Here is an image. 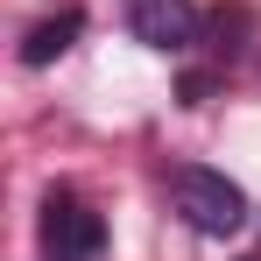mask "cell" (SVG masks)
<instances>
[{"label": "cell", "instance_id": "6da1fadb", "mask_svg": "<svg viewBox=\"0 0 261 261\" xmlns=\"http://www.w3.org/2000/svg\"><path fill=\"white\" fill-rule=\"evenodd\" d=\"M170 205H176V219H184L191 233H205V240H226V233L247 226V191H240L233 176H219V170H198V163L170 170Z\"/></svg>", "mask_w": 261, "mask_h": 261}, {"label": "cell", "instance_id": "7a4b0ae2", "mask_svg": "<svg viewBox=\"0 0 261 261\" xmlns=\"http://www.w3.org/2000/svg\"><path fill=\"white\" fill-rule=\"evenodd\" d=\"M43 254L49 261H106V219L71 191H49L43 198Z\"/></svg>", "mask_w": 261, "mask_h": 261}, {"label": "cell", "instance_id": "3957f363", "mask_svg": "<svg viewBox=\"0 0 261 261\" xmlns=\"http://www.w3.org/2000/svg\"><path fill=\"white\" fill-rule=\"evenodd\" d=\"M127 29H134V43L176 57V49L198 43V7L191 0H127Z\"/></svg>", "mask_w": 261, "mask_h": 261}, {"label": "cell", "instance_id": "277c9868", "mask_svg": "<svg viewBox=\"0 0 261 261\" xmlns=\"http://www.w3.org/2000/svg\"><path fill=\"white\" fill-rule=\"evenodd\" d=\"M78 29H85L78 14H49V21H36V29L21 36V64H36V71H43V64H57L64 49L78 43Z\"/></svg>", "mask_w": 261, "mask_h": 261}]
</instances>
